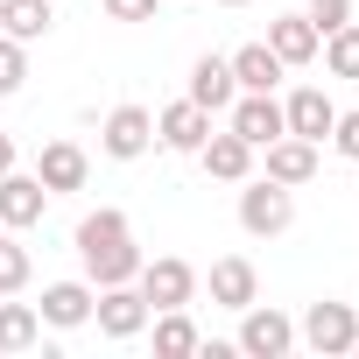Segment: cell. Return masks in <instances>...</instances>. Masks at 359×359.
I'll list each match as a JSON object with an SVG mask.
<instances>
[{
    "label": "cell",
    "instance_id": "26",
    "mask_svg": "<svg viewBox=\"0 0 359 359\" xmlns=\"http://www.w3.org/2000/svg\"><path fill=\"white\" fill-rule=\"evenodd\" d=\"M310 22H317V36L345 29V22H352V0H310Z\"/></svg>",
    "mask_w": 359,
    "mask_h": 359
},
{
    "label": "cell",
    "instance_id": "10",
    "mask_svg": "<svg viewBox=\"0 0 359 359\" xmlns=\"http://www.w3.org/2000/svg\"><path fill=\"white\" fill-rule=\"evenodd\" d=\"M155 134H162V148H184V155H198V148H205V134H212V113H205L198 99H176V106L155 120Z\"/></svg>",
    "mask_w": 359,
    "mask_h": 359
},
{
    "label": "cell",
    "instance_id": "19",
    "mask_svg": "<svg viewBox=\"0 0 359 359\" xmlns=\"http://www.w3.org/2000/svg\"><path fill=\"white\" fill-rule=\"evenodd\" d=\"M36 317H43V324H57V331H71V324H85V317H92V289H85V282H50Z\"/></svg>",
    "mask_w": 359,
    "mask_h": 359
},
{
    "label": "cell",
    "instance_id": "16",
    "mask_svg": "<svg viewBox=\"0 0 359 359\" xmlns=\"http://www.w3.org/2000/svg\"><path fill=\"white\" fill-rule=\"evenodd\" d=\"M254 289H261L254 261H240V254L212 261V303H226V310H247V303H254Z\"/></svg>",
    "mask_w": 359,
    "mask_h": 359
},
{
    "label": "cell",
    "instance_id": "7",
    "mask_svg": "<svg viewBox=\"0 0 359 359\" xmlns=\"http://www.w3.org/2000/svg\"><path fill=\"white\" fill-rule=\"evenodd\" d=\"M106 155L113 162H134V155H148V141H155V120H148V106H113V120H106Z\"/></svg>",
    "mask_w": 359,
    "mask_h": 359
},
{
    "label": "cell",
    "instance_id": "13",
    "mask_svg": "<svg viewBox=\"0 0 359 359\" xmlns=\"http://www.w3.org/2000/svg\"><path fill=\"white\" fill-rule=\"evenodd\" d=\"M268 50H275L282 64H310V57L324 50V36H317L310 15H282V22H268Z\"/></svg>",
    "mask_w": 359,
    "mask_h": 359
},
{
    "label": "cell",
    "instance_id": "27",
    "mask_svg": "<svg viewBox=\"0 0 359 359\" xmlns=\"http://www.w3.org/2000/svg\"><path fill=\"white\" fill-rule=\"evenodd\" d=\"M331 141H338V155L359 162V113H338V120H331Z\"/></svg>",
    "mask_w": 359,
    "mask_h": 359
},
{
    "label": "cell",
    "instance_id": "9",
    "mask_svg": "<svg viewBox=\"0 0 359 359\" xmlns=\"http://www.w3.org/2000/svg\"><path fill=\"white\" fill-rule=\"evenodd\" d=\"M296 345V324L282 317V310H254L247 303V324H240V352H254V359H282Z\"/></svg>",
    "mask_w": 359,
    "mask_h": 359
},
{
    "label": "cell",
    "instance_id": "28",
    "mask_svg": "<svg viewBox=\"0 0 359 359\" xmlns=\"http://www.w3.org/2000/svg\"><path fill=\"white\" fill-rule=\"evenodd\" d=\"M113 22H155V0H106Z\"/></svg>",
    "mask_w": 359,
    "mask_h": 359
},
{
    "label": "cell",
    "instance_id": "22",
    "mask_svg": "<svg viewBox=\"0 0 359 359\" xmlns=\"http://www.w3.org/2000/svg\"><path fill=\"white\" fill-rule=\"evenodd\" d=\"M36 331H43V317L29 303H0V352H29Z\"/></svg>",
    "mask_w": 359,
    "mask_h": 359
},
{
    "label": "cell",
    "instance_id": "2",
    "mask_svg": "<svg viewBox=\"0 0 359 359\" xmlns=\"http://www.w3.org/2000/svg\"><path fill=\"white\" fill-rule=\"evenodd\" d=\"M289 219H296V205H289V184H275V176H261V184H247L240 191V226L247 233H289Z\"/></svg>",
    "mask_w": 359,
    "mask_h": 359
},
{
    "label": "cell",
    "instance_id": "5",
    "mask_svg": "<svg viewBox=\"0 0 359 359\" xmlns=\"http://www.w3.org/2000/svg\"><path fill=\"white\" fill-rule=\"evenodd\" d=\"M233 134H240V141H254V148L282 141L289 127H282V106H275V92H240V99H233Z\"/></svg>",
    "mask_w": 359,
    "mask_h": 359
},
{
    "label": "cell",
    "instance_id": "14",
    "mask_svg": "<svg viewBox=\"0 0 359 359\" xmlns=\"http://www.w3.org/2000/svg\"><path fill=\"white\" fill-rule=\"evenodd\" d=\"M268 176H275V184H310V176H317V141H303V134L268 141Z\"/></svg>",
    "mask_w": 359,
    "mask_h": 359
},
{
    "label": "cell",
    "instance_id": "12",
    "mask_svg": "<svg viewBox=\"0 0 359 359\" xmlns=\"http://www.w3.org/2000/svg\"><path fill=\"white\" fill-rule=\"evenodd\" d=\"M85 169H92V162H85L78 141H50L43 162H36V176H43V191H50V198H57V191H85Z\"/></svg>",
    "mask_w": 359,
    "mask_h": 359
},
{
    "label": "cell",
    "instance_id": "15",
    "mask_svg": "<svg viewBox=\"0 0 359 359\" xmlns=\"http://www.w3.org/2000/svg\"><path fill=\"white\" fill-rule=\"evenodd\" d=\"M191 99H198L205 113H226V106L240 99V85H233V64H226V57H198V71H191Z\"/></svg>",
    "mask_w": 359,
    "mask_h": 359
},
{
    "label": "cell",
    "instance_id": "11",
    "mask_svg": "<svg viewBox=\"0 0 359 359\" xmlns=\"http://www.w3.org/2000/svg\"><path fill=\"white\" fill-rule=\"evenodd\" d=\"M331 120H338V106H331L317 85L289 92V106H282V127H289V134H303V141H324V134H331Z\"/></svg>",
    "mask_w": 359,
    "mask_h": 359
},
{
    "label": "cell",
    "instance_id": "18",
    "mask_svg": "<svg viewBox=\"0 0 359 359\" xmlns=\"http://www.w3.org/2000/svg\"><path fill=\"white\" fill-rule=\"evenodd\" d=\"M226 64H233V85H240V92H275V78L289 71L268 43H247V50H240V57H226Z\"/></svg>",
    "mask_w": 359,
    "mask_h": 359
},
{
    "label": "cell",
    "instance_id": "25",
    "mask_svg": "<svg viewBox=\"0 0 359 359\" xmlns=\"http://www.w3.org/2000/svg\"><path fill=\"white\" fill-rule=\"evenodd\" d=\"M22 78H29L22 43H15V36H0V99H8V92H22Z\"/></svg>",
    "mask_w": 359,
    "mask_h": 359
},
{
    "label": "cell",
    "instance_id": "20",
    "mask_svg": "<svg viewBox=\"0 0 359 359\" xmlns=\"http://www.w3.org/2000/svg\"><path fill=\"white\" fill-rule=\"evenodd\" d=\"M50 0H0V29H8L15 43H36V36H50Z\"/></svg>",
    "mask_w": 359,
    "mask_h": 359
},
{
    "label": "cell",
    "instance_id": "21",
    "mask_svg": "<svg viewBox=\"0 0 359 359\" xmlns=\"http://www.w3.org/2000/svg\"><path fill=\"white\" fill-rule=\"evenodd\" d=\"M155 352H162V359H191V352H198V324H191L184 310H162V324H155Z\"/></svg>",
    "mask_w": 359,
    "mask_h": 359
},
{
    "label": "cell",
    "instance_id": "23",
    "mask_svg": "<svg viewBox=\"0 0 359 359\" xmlns=\"http://www.w3.org/2000/svg\"><path fill=\"white\" fill-rule=\"evenodd\" d=\"M324 64H331V78H359V29H352V22H345V29H331Z\"/></svg>",
    "mask_w": 359,
    "mask_h": 359
},
{
    "label": "cell",
    "instance_id": "3",
    "mask_svg": "<svg viewBox=\"0 0 359 359\" xmlns=\"http://www.w3.org/2000/svg\"><path fill=\"white\" fill-rule=\"evenodd\" d=\"M141 296H148L155 310H184V303L198 296V268H191V261H176V254L141 261Z\"/></svg>",
    "mask_w": 359,
    "mask_h": 359
},
{
    "label": "cell",
    "instance_id": "1",
    "mask_svg": "<svg viewBox=\"0 0 359 359\" xmlns=\"http://www.w3.org/2000/svg\"><path fill=\"white\" fill-rule=\"evenodd\" d=\"M78 254H85V275H92L99 289L141 275V247H134V233H127V212H113V205L78 226Z\"/></svg>",
    "mask_w": 359,
    "mask_h": 359
},
{
    "label": "cell",
    "instance_id": "17",
    "mask_svg": "<svg viewBox=\"0 0 359 359\" xmlns=\"http://www.w3.org/2000/svg\"><path fill=\"white\" fill-rule=\"evenodd\" d=\"M205 169L219 176V184H240V176L254 169V141H240V134H205Z\"/></svg>",
    "mask_w": 359,
    "mask_h": 359
},
{
    "label": "cell",
    "instance_id": "29",
    "mask_svg": "<svg viewBox=\"0 0 359 359\" xmlns=\"http://www.w3.org/2000/svg\"><path fill=\"white\" fill-rule=\"evenodd\" d=\"M8 169H15V141H8V134H0V176H8Z\"/></svg>",
    "mask_w": 359,
    "mask_h": 359
},
{
    "label": "cell",
    "instance_id": "4",
    "mask_svg": "<svg viewBox=\"0 0 359 359\" xmlns=\"http://www.w3.org/2000/svg\"><path fill=\"white\" fill-rule=\"evenodd\" d=\"M43 205H50L43 176H22V169H8V176H0V226H8V233L36 226V219H43Z\"/></svg>",
    "mask_w": 359,
    "mask_h": 359
},
{
    "label": "cell",
    "instance_id": "31",
    "mask_svg": "<svg viewBox=\"0 0 359 359\" xmlns=\"http://www.w3.org/2000/svg\"><path fill=\"white\" fill-rule=\"evenodd\" d=\"M352 352H359V338H352Z\"/></svg>",
    "mask_w": 359,
    "mask_h": 359
},
{
    "label": "cell",
    "instance_id": "24",
    "mask_svg": "<svg viewBox=\"0 0 359 359\" xmlns=\"http://www.w3.org/2000/svg\"><path fill=\"white\" fill-rule=\"evenodd\" d=\"M29 282V247H15L8 233H0V296H15Z\"/></svg>",
    "mask_w": 359,
    "mask_h": 359
},
{
    "label": "cell",
    "instance_id": "8",
    "mask_svg": "<svg viewBox=\"0 0 359 359\" xmlns=\"http://www.w3.org/2000/svg\"><path fill=\"white\" fill-rule=\"evenodd\" d=\"M303 338H310V352H352V338H359V317H352L345 303H310V317H303Z\"/></svg>",
    "mask_w": 359,
    "mask_h": 359
},
{
    "label": "cell",
    "instance_id": "30",
    "mask_svg": "<svg viewBox=\"0 0 359 359\" xmlns=\"http://www.w3.org/2000/svg\"><path fill=\"white\" fill-rule=\"evenodd\" d=\"M219 8H247V0H219Z\"/></svg>",
    "mask_w": 359,
    "mask_h": 359
},
{
    "label": "cell",
    "instance_id": "6",
    "mask_svg": "<svg viewBox=\"0 0 359 359\" xmlns=\"http://www.w3.org/2000/svg\"><path fill=\"white\" fill-rule=\"evenodd\" d=\"M92 317H99V331H106V338H134V331L148 324V296H141V289H127V282H113L106 296H92Z\"/></svg>",
    "mask_w": 359,
    "mask_h": 359
}]
</instances>
